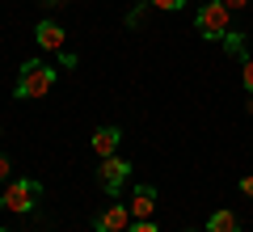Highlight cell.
I'll use <instances>...</instances> for the list:
<instances>
[{
    "mask_svg": "<svg viewBox=\"0 0 253 232\" xmlns=\"http://www.w3.org/2000/svg\"><path fill=\"white\" fill-rule=\"evenodd\" d=\"M228 4L224 0H203V9L194 13V26H199V34L203 38H219V43H224L228 34H232V30H228Z\"/></svg>",
    "mask_w": 253,
    "mask_h": 232,
    "instance_id": "2",
    "label": "cell"
},
{
    "mask_svg": "<svg viewBox=\"0 0 253 232\" xmlns=\"http://www.w3.org/2000/svg\"><path fill=\"white\" fill-rule=\"evenodd\" d=\"M55 89V68H46L42 59H26L17 72V97L26 101H42Z\"/></svg>",
    "mask_w": 253,
    "mask_h": 232,
    "instance_id": "1",
    "label": "cell"
},
{
    "mask_svg": "<svg viewBox=\"0 0 253 232\" xmlns=\"http://www.w3.org/2000/svg\"><path fill=\"white\" fill-rule=\"evenodd\" d=\"M0 232H9V228H0Z\"/></svg>",
    "mask_w": 253,
    "mask_h": 232,
    "instance_id": "18",
    "label": "cell"
},
{
    "mask_svg": "<svg viewBox=\"0 0 253 232\" xmlns=\"http://www.w3.org/2000/svg\"><path fill=\"white\" fill-rule=\"evenodd\" d=\"M152 4H156V9H161V13H177L181 4H186V0H152Z\"/></svg>",
    "mask_w": 253,
    "mask_h": 232,
    "instance_id": "11",
    "label": "cell"
},
{
    "mask_svg": "<svg viewBox=\"0 0 253 232\" xmlns=\"http://www.w3.org/2000/svg\"><path fill=\"white\" fill-rule=\"evenodd\" d=\"M126 232H156V224H152V220H135Z\"/></svg>",
    "mask_w": 253,
    "mask_h": 232,
    "instance_id": "12",
    "label": "cell"
},
{
    "mask_svg": "<svg viewBox=\"0 0 253 232\" xmlns=\"http://www.w3.org/2000/svg\"><path fill=\"white\" fill-rule=\"evenodd\" d=\"M126 178H131V161H123V156H106L101 169H97V186L106 190V194H118Z\"/></svg>",
    "mask_w": 253,
    "mask_h": 232,
    "instance_id": "4",
    "label": "cell"
},
{
    "mask_svg": "<svg viewBox=\"0 0 253 232\" xmlns=\"http://www.w3.org/2000/svg\"><path fill=\"white\" fill-rule=\"evenodd\" d=\"M224 4H228V9H249L253 0H224Z\"/></svg>",
    "mask_w": 253,
    "mask_h": 232,
    "instance_id": "15",
    "label": "cell"
},
{
    "mask_svg": "<svg viewBox=\"0 0 253 232\" xmlns=\"http://www.w3.org/2000/svg\"><path fill=\"white\" fill-rule=\"evenodd\" d=\"M38 198H42V186H38L34 178H17V182H9V190H4L0 207H9V211L26 215V211H34V203H38Z\"/></svg>",
    "mask_w": 253,
    "mask_h": 232,
    "instance_id": "3",
    "label": "cell"
},
{
    "mask_svg": "<svg viewBox=\"0 0 253 232\" xmlns=\"http://www.w3.org/2000/svg\"><path fill=\"white\" fill-rule=\"evenodd\" d=\"M42 4H46V9H59V4H63V0H42Z\"/></svg>",
    "mask_w": 253,
    "mask_h": 232,
    "instance_id": "16",
    "label": "cell"
},
{
    "mask_svg": "<svg viewBox=\"0 0 253 232\" xmlns=\"http://www.w3.org/2000/svg\"><path fill=\"white\" fill-rule=\"evenodd\" d=\"M241 194H245V198H253V173H249V178H241Z\"/></svg>",
    "mask_w": 253,
    "mask_h": 232,
    "instance_id": "14",
    "label": "cell"
},
{
    "mask_svg": "<svg viewBox=\"0 0 253 232\" xmlns=\"http://www.w3.org/2000/svg\"><path fill=\"white\" fill-rule=\"evenodd\" d=\"M186 232H194V228H186Z\"/></svg>",
    "mask_w": 253,
    "mask_h": 232,
    "instance_id": "19",
    "label": "cell"
},
{
    "mask_svg": "<svg viewBox=\"0 0 253 232\" xmlns=\"http://www.w3.org/2000/svg\"><path fill=\"white\" fill-rule=\"evenodd\" d=\"M249 118H253V97H249Z\"/></svg>",
    "mask_w": 253,
    "mask_h": 232,
    "instance_id": "17",
    "label": "cell"
},
{
    "mask_svg": "<svg viewBox=\"0 0 253 232\" xmlns=\"http://www.w3.org/2000/svg\"><path fill=\"white\" fill-rule=\"evenodd\" d=\"M93 228H97V232H126V228H131V207H126V203H110L106 211L93 220Z\"/></svg>",
    "mask_w": 253,
    "mask_h": 232,
    "instance_id": "5",
    "label": "cell"
},
{
    "mask_svg": "<svg viewBox=\"0 0 253 232\" xmlns=\"http://www.w3.org/2000/svg\"><path fill=\"white\" fill-rule=\"evenodd\" d=\"M207 232H241V220H236V211H211V220H207Z\"/></svg>",
    "mask_w": 253,
    "mask_h": 232,
    "instance_id": "9",
    "label": "cell"
},
{
    "mask_svg": "<svg viewBox=\"0 0 253 232\" xmlns=\"http://www.w3.org/2000/svg\"><path fill=\"white\" fill-rule=\"evenodd\" d=\"M118 139H123V131H118V127H97V131H93V152L106 161V156H114Z\"/></svg>",
    "mask_w": 253,
    "mask_h": 232,
    "instance_id": "8",
    "label": "cell"
},
{
    "mask_svg": "<svg viewBox=\"0 0 253 232\" xmlns=\"http://www.w3.org/2000/svg\"><path fill=\"white\" fill-rule=\"evenodd\" d=\"M126 207H131V220H152V211H156V190H152V186H135Z\"/></svg>",
    "mask_w": 253,
    "mask_h": 232,
    "instance_id": "6",
    "label": "cell"
},
{
    "mask_svg": "<svg viewBox=\"0 0 253 232\" xmlns=\"http://www.w3.org/2000/svg\"><path fill=\"white\" fill-rule=\"evenodd\" d=\"M34 38H38V46H42V51H68V46H63V26L59 21H38V30H34Z\"/></svg>",
    "mask_w": 253,
    "mask_h": 232,
    "instance_id": "7",
    "label": "cell"
},
{
    "mask_svg": "<svg viewBox=\"0 0 253 232\" xmlns=\"http://www.w3.org/2000/svg\"><path fill=\"white\" fill-rule=\"evenodd\" d=\"M9 169H13V165H9V156L0 152V182H9Z\"/></svg>",
    "mask_w": 253,
    "mask_h": 232,
    "instance_id": "13",
    "label": "cell"
},
{
    "mask_svg": "<svg viewBox=\"0 0 253 232\" xmlns=\"http://www.w3.org/2000/svg\"><path fill=\"white\" fill-rule=\"evenodd\" d=\"M241 81H245V89L253 93V59H245V63H241Z\"/></svg>",
    "mask_w": 253,
    "mask_h": 232,
    "instance_id": "10",
    "label": "cell"
}]
</instances>
